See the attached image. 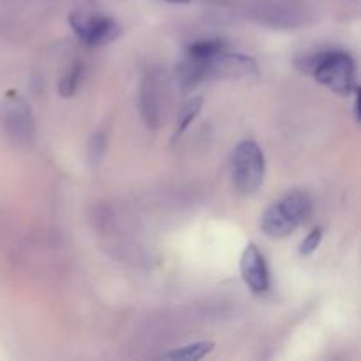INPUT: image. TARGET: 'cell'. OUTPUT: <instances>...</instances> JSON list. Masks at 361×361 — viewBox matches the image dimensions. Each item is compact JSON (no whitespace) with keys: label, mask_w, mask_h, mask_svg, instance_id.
Returning <instances> with one entry per match:
<instances>
[{"label":"cell","mask_w":361,"mask_h":361,"mask_svg":"<svg viewBox=\"0 0 361 361\" xmlns=\"http://www.w3.org/2000/svg\"><path fill=\"white\" fill-rule=\"evenodd\" d=\"M295 67L310 74L321 85L341 95L353 94L356 88V66L344 49H319L296 56Z\"/></svg>","instance_id":"6da1fadb"},{"label":"cell","mask_w":361,"mask_h":361,"mask_svg":"<svg viewBox=\"0 0 361 361\" xmlns=\"http://www.w3.org/2000/svg\"><path fill=\"white\" fill-rule=\"evenodd\" d=\"M312 212V200L303 190H293L267 208L261 217V229L270 238L281 240L295 233Z\"/></svg>","instance_id":"7a4b0ae2"},{"label":"cell","mask_w":361,"mask_h":361,"mask_svg":"<svg viewBox=\"0 0 361 361\" xmlns=\"http://www.w3.org/2000/svg\"><path fill=\"white\" fill-rule=\"evenodd\" d=\"M267 175V159L259 145L243 140L236 145L231 157L233 185L242 194H254L263 185Z\"/></svg>","instance_id":"3957f363"},{"label":"cell","mask_w":361,"mask_h":361,"mask_svg":"<svg viewBox=\"0 0 361 361\" xmlns=\"http://www.w3.org/2000/svg\"><path fill=\"white\" fill-rule=\"evenodd\" d=\"M69 25L87 46H106L120 37L122 27L115 18L92 7H81L69 14Z\"/></svg>","instance_id":"277c9868"},{"label":"cell","mask_w":361,"mask_h":361,"mask_svg":"<svg viewBox=\"0 0 361 361\" xmlns=\"http://www.w3.org/2000/svg\"><path fill=\"white\" fill-rule=\"evenodd\" d=\"M259 76L257 62L249 55L238 51H229L228 48L210 60L208 78L217 80H250Z\"/></svg>","instance_id":"5b68a950"},{"label":"cell","mask_w":361,"mask_h":361,"mask_svg":"<svg viewBox=\"0 0 361 361\" xmlns=\"http://www.w3.org/2000/svg\"><path fill=\"white\" fill-rule=\"evenodd\" d=\"M162 74L159 67H148L140 87V111L150 129H157L162 113Z\"/></svg>","instance_id":"8992f818"},{"label":"cell","mask_w":361,"mask_h":361,"mask_svg":"<svg viewBox=\"0 0 361 361\" xmlns=\"http://www.w3.org/2000/svg\"><path fill=\"white\" fill-rule=\"evenodd\" d=\"M4 126L9 136L20 143H28L34 137V118L25 99L7 95L4 104Z\"/></svg>","instance_id":"52a82bcc"},{"label":"cell","mask_w":361,"mask_h":361,"mask_svg":"<svg viewBox=\"0 0 361 361\" xmlns=\"http://www.w3.org/2000/svg\"><path fill=\"white\" fill-rule=\"evenodd\" d=\"M240 274H242L243 282L256 295H263L270 289V271H268L267 259L256 243H249L243 249L242 257H240Z\"/></svg>","instance_id":"ba28073f"},{"label":"cell","mask_w":361,"mask_h":361,"mask_svg":"<svg viewBox=\"0 0 361 361\" xmlns=\"http://www.w3.org/2000/svg\"><path fill=\"white\" fill-rule=\"evenodd\" d=\"M215 342L212 341H200V342H192V344L182 345V348H176L173 351L164 353L161 356L162 360H187V361H197L203 360L214 351Z\"/></svg>","instance_id":"9c48e42d"},{"label":"cell","mask_w":361,"mask_h":361,"mask_svg":"<svg viewBox=\"0 0 361 361\" xmlns=\"http://www.w3.org/2000/svg\"><path fill=\"white\" fill-rule=\"evenodd\" d=\"M81 78H83V63L74 62L66 73L62 74L59 81V92L62 97H71L76 94V90L81 85Z\"/></svg>","instance_id":"30bf717a"},{"label":"cell","mask_w":361,"mask_h":361,"mask_svg":"<svg viewBox=\"0 0 361 361\" xmlns=\"http://www.w3.org/2000/svg\"><path fill=\"white\" fill-rule=\"evenodd\" d=\"M201 108H203V99L201 97H194L187 102L185 106L182 108L178 116V122H176V129H175V137L173 140H178L187 129H189L190 123L197 118V115L201 113Z\"/></svg>","instance_id":"8fae6325"},{"label":"cell","mask_w":361,"mask_h":361,"mask_svg":"<svg viewBox=\"0 0 361 361\" xmlns=\"http://www.w3.org/2000/svg\"><path fill=\"white\" fill-rule=\"evenodd\" d=\"M106 150H108V137L104 133L92 134L90 143H88V162L92 166H97L104 159Z\"/></svg>","instance_id":"7c38bea8"},{"label":"cell","mask_w":361,"mask_h":361,"mask_svg":"<svg viewBox=\"0 0 361 361\" xmlns=\"http://www.w3.org/2000/svg\"><path fill=\"white\" fill-rule=\"evenodd\" d=\"M321 242H323V229L314 228L305 238L300 243V256H310V254L316 252L319 249Z\"/></svg>","instance_id":"4fadbf2b"},{"label":"cell","mask_w":361,"mask_h":361,"mask_svg":"<svg viewBox=\"0 0 361 361\" xmlns=\"http://www.w3.org/2000/svg\"><path fill=\"white\" fill-rule=\"evenodd\" d=\"M353 94H355V99H353V111H355V120L360 122V88L356 87L353 90Z\"/></svg>","instance_id":"5bb4252c"},{"label":"cell","mask_w":361,"mask_h":361,"mask_svg":"<svg viewBox=\"0 0 361 361\" xmlns=\"http://www.w3.org/2000/svg\"><path fill=\"white\" fill-rule=\"evenodd\" d=\"M168 2H175V4H187V2H190V0H168Z\"/></svg>","instance_id":"9a60e30c"}]
</instances>
